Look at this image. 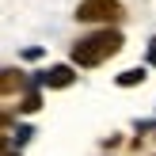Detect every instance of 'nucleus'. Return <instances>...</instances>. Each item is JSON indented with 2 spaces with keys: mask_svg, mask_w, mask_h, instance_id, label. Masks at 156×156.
<instances>
[{
  "mask_svg": "<svg viewBox=\"0 0 156 156\" xmlns=\"http://www.w3.org/2000/svg\"><path fill=\"white\" fill-rule=\"evenodd\" d=\"M122 0H80L76 4V19L80 23H95V27H111L122 23Z\"/></svg>",
  "mask_w": 156,
  "mask_h": 156,
  "instance_id": "f03ea898",
  "label": "nucleus"
},
{
  "mask_svg": "<svg viewBox=\"0 0 156 156\" xmlns=\"http://www.w3.org/2000/svg\"><path fill=\"white\" fill-rule=\"evenodd\" d=\"M141 80H145V73H141V69H126V73L118 76V84H122V88H129V84H141Z\"/></svg>",
  "mask_w": 156,
  "mask_h": 156,
  "instance_id": "39448f33",
  "label": "nucleus"
},
{
  "mask_svg": "<svg viewBox=\"0 0 156 156\" xmlns=\"http://www.w3.org/2000/svg\"><path fill=\"white\" fill-rule=\"evenodd\" d=\"M73 80H76L73 65H53V69H46V73H42V84H46V88H69Z\"/></svg>",
  "mask_w": 156,
  "mask_h": 156,
  "instance_id": "7ed1b4c3",
  "label": "nucleus"
},
{
  "mask_svg": "<svg viewBox=\"0 0 156 156\" xmlns=\"http://www.w3.org/2000/svg\"><path fill=\"white\" fill-rule=\"evenodd\" d=\"M122 46H126V38H122L118 27H99V30H91V34H84V38L73 42V65L99 69L103 61H111Z\"/></svg>",
  "mask_w": 156,
  "mask_h": 156,
  "instance_id": "f257e3e1",
  "label": "nucleus"
},
{
  "mask_svg": "<svg viewBox=\"0 0 156 156\" xmlns=\"http://www.w3.org/2000/svg\"><path fill=\"white\" fill-rule=\"evenodd\" d=\"M4 156H15V152H4Z\"/></svg>",
  "mask_w": 156,
  "mask_h": 156,
  "instance_id": "423d86ee",
  "label": "nucleus"
},
{
  "mask_svg": "<svg viewBox=\"0 0 156 156\" xmlns=\"http://www.w3.org/2000/svg\"><path fill=\"white\" fill-rule=\"evenodd\" d=\"M15 88H23V76H15V69H4V95H12Z\"/></svg>",
  "mask_w": 156,
  "mask_h": 156,
  "instance_id": "20e7f679",
  "label": "nucleus"
}]
</instances>
